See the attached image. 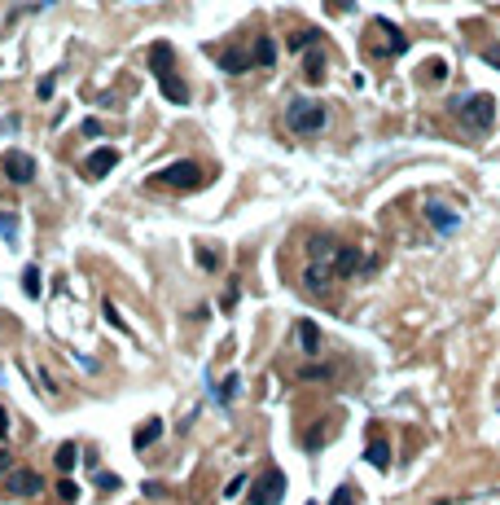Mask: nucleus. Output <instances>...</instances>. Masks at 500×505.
I'll return each mask as SVG.
<instances>
[{"instance_id":"obj_1","label":"nucleus","mask_w":500,"mask_h":505,"mask_svg":"<svg viewBox=\"0 0 500 505\" xmlns=\"http://www.w3.org/2000/svg\"><path fill=\"white\" fill-rule=\"evenodd\" d=\"M149 71H154V79H158V88H162L167 102H172V106H189V84L180 79V71H176V48L167 44V40L149 44Z\"/></svg>"},{"instance_id":"obj_2","label":"nucleus","mask_w":500,"mask_h":505,"mask_svg":"<svg viewBox=\"0 0 500 505\" xmlns=\"http://www.w3.org/2000/svg\"><path fill=\"white\" fill-rule=\"evenodd\" d=\"M211 181V172L202 167V162H193V158H180V162H167L162 172L149 176V185H158V189H176V193H189V189H202Z\"/></svg>"},{"instance_id":"obj_3","label":"nucleus","mask_w":500,"mask_h":505,"mask_svg":"<svg viewBox=\"0 0 500 505\" xmlns=\"http://www.w3.org/2000/svg\"><path fill=\"white\" fill-rule=\"evenodd\" d=\"M286 123H290L294 137H316V132H325L329 110L321 102H312V97H294V102L286 106Z\"/></svg>"},{"instance_id":"obj_4","label":"nucleus","mask_w":500,"mask_h":505,"mask_svg":"<svg viewBox=\"0 0 500 505\" xmlns=\"http://www.w3.org/2000/svg\"><path fill=\"white\" fill-rule=\"evenodd\" d=\"M452 106H457V115H461V123L470 127V132H487L496 123V97L492 92H470V97H461Z\"/></svg>"},{"instance_id":"obj_5","label":"nucleus","mask_w":500,"mask_h":505,"mask_svg":"<svg viewBox=\"0 0 500 505\" xmlns=\"http://www.w3.org/2000/svg\"><path fill=\"white\" fill-rule=\"evenodd\" d=\"M364 48H369L373 57H399V53L408 48V36H404L395 22L373 18V22H369V36H364Z\"/></svg>"},{"instance_id":"obj_6","label":"nucleus","mask_w":500,"mask_h":505,"mask_svg":"<svg viewBox=\"0 0 500 505\" xmlns=\"http://www.w3.org/2000/svg\"><path fill=\"white\" fill-rule=\"evenodd\" d=\"M281 497H286V475L272 466V470H263L259 483L250 487V505H281Z\"/></svg>"},{"instance_id":"obj_7","label":"nucleus","mask_w":500,"mask_h":505,"mask_svg":"<svg viewBox=\"0 0 500 505\" xmlns=\"http://www.w3.org/2000/svg\"><path fill=\"white\" fill-rule=\"evenodd\" d=\"M0 176H5L9 185H31L36 181V158L22 154V150H9L5 158H0Z\"/></svg>"},{"instance_id":"obj_8","label":"nucleus","mask_w":500,"mask_h":505,"mask_svg":"<svg viewBox=\"0 0 500 505\" xmlns=\"http://www.w3.org/2000/svg\"><path fill=\"white\" fill-rule=\"evenodd\" d=\"M114 162H119V150L102 145V150H92L88 158H83V176H88V181H102V176L114 172Z\"/></svg>"},{"instance_id":"obj_9","label":"nucleus","mask_w":500,"mask_h":505,"mask_svg":"<svg viewBox=\"0 0 500 505\" xmlns=\"http://www.w3.org/2000/svg\"><path fill=\"white\" fill-rule=\"evenodd\" d=\"M5 487H9V492H18V497H36L40 487H44V479L36 475V470H27V466H13Z\"/></svg>"},{"instance_id":"obj_10","label":"nucleus","mask_w":500,"mask_h":505,"mask_svg":"<svg viewBox=\"0 0 500 505\" xmlns=\"http://www.w3.org/2000/svg\"><path fill=\"white\" fill-rule=\"evenodd\" d=\"M426 220L435 224V233H443V237L461 229V216H457V211H447L443 202H426Z\"/></svg>"},{"instance_id":"obj_11","label":"nucleus","mask_w":500,"mask_h":505,"mask_svg":"<svg viewBox=\"0 0 500 505\" xmlns=\"http://www.w3.org/2000/svg\"><path fill=\"white\" fill-rule=\"evenodd\" d=\"M329 282H333L329 264H307V272H303V290H307V295L325 299V295H329Z\"/></svg>"},{"instance_id":"obj_12","label":"nucleus","mask_w":500,"mask_h":505,"mask_svg":"<svg viewBox=\"0 0 500 505\" xmlns=\"http://www.w3.org/2000/svg\"><path fill=\"white\" fill-rule=\"evenodd\" d=\"M329 272H333V277H356V272H360V251H356V247H338V251H333V259H329Z\"/></svg>"},{"instance_id":"obj_13","label":"nucleus","mask_w":500,"mask_h":505,"mask_svg":"<svg viewBox=\"0 0 500 505\" xmlns=\"http://www.w3.org/2000/svg\"><path fill=\"white\" fill-rule=\"evenodd\" d=\"M294 338H298V347H303L307 356H316L321 352V330H316V321H294Z\"/></svg>"},{"instance_id":"obj_14","label":"nucleus","mask_w":500,"mask_h":505,"mask_svg":"<svg viewBox=\"0 0 500 505\" xmlns=\"http://www.w3.org/2000/svg\"><path fill=\"white\" fill-rule=\"evenodd\" d=\"M158 435H162V417H145L141 427H137V435H132V448H137V452H145V448L154 444Z\"/></svg>"},{"instance_id":"obj_15","label":"nucleus","mask_w":500,"mask_h":505,"mask_svg":"<svg viewBox=\"0 0 500 505\" xmlns=\"http://www.w3.org/2000/svg\"><path fill=\"white\" fill-rule=\"evenodd\" d=\"M220 67H224L228 75H246L255 62H250V53H242V48H224V53H220Z\"/></svg>"},{"instance_id":"obj_16","label":"nucleus","mask_w":500,"mask_h":505,"mask_svg":"<svg viewBox=\"0 0 500 505\" xmlns=\"http://www.w3.org/2000/svg\"><path fill=\"white\" fill-rule=\"evenodd\" d=\"M364 462L377 466V470H387V466H391V448H387V439H382V435L369 439V448H364Z\"/></svg>"},{"instance_id":"obj_17","label":"nucleus","mask_w":500,"mask_h":505,"mask_svg":"<svg viewBox=\"0 0 500 505\" xmlns=\"http://www.w3.org/2000/svg\"><path fill=\"white\" fill-rule=\"evenodd\" d=\"M333 435V417H321V422H316V427L303 435V444H307V452H316V448H321L325 444V439Z\"/></svg>"},{"instance_id":"obj_18","label":"nucleus","mask_w":500,"mask_h":505,"mask_svg":"<svg viewBox=\"0 0 500 505\" xmlns=\"http://www.w3.org/2000/svg\"><path fill=\"white\" fill-rule=\"evenodd\" d=\"M250 62H255V67H272V62H277V44L268 36H259L255 48H250Z\"/></svg>"},{"instance_id":"obj_19","label":"nucleus","mask_w":500,"mask_h":505,"mask_svg":"<svg viewBox=\"0 0 500 505\" xmlns=\"http://www.w3.org/2000/svg\"><path fill=\"white\" fill-rule=\"evenodd\" d=\"M312 44H321V31H316V27H303V31H294V36H290L294 53H303V48H312Z\"/></svg>"},{"instance_id":"obj_20","label":"nucleus","mask_w":500,"mask_h":505,"mask_svg":"<svg viewBox=\"0 0 500 505\" xmlns=\"http://www.w3.org/2000/svg\"><path fill=\"white\" fill-rule=\"evenodd\" d=\"M22 295H27V299H40V268H36V264L22 268Z\"/></svg>"},{"instance_id":"obj_21","label":"nucleus","mask_w":500,"mask_h":505,"mask_svg":"<svg viewBox=\"0 0 500 505\" xmlns=\"http://www.w3.org/2000/svg\"><path fill=\"white\" fill-rule=\"evenodd\" d=\"M303 75H307V84H321V79H325V57L321 53L303 57Z\"/></svg>"},{"instance_id":"obj_22","label":"nucleus","mask_w":500,"mask_h":505,"mask_svg":"<svg viewBox=\"0 0 500 505\" xmlns=\"http://www.w3.org/2000/svg\"><path fill=\"white\" fill-rule=\"evenodd\" d=\"M53 462H57V470H62V475H71V470H75V462H79V448H75V444H62Z\"/></svg>"},{"instance_id":"obj_23","label":"nucleus","mask_w":500,"mask_h":505,"mask_svg":"<svg viewBox=\"0 0 500 505\" xmlns=\"http://www.w3.org/2000/svg\"><path fill=\"white\" fill-rule=\"evenodd\" d=\"M75 501H79V483L62 475V483H57V505H75Z\"/></svg>"},{"instance_id":"obj_24","label":"nucleus","mask_w":500,"mask_h":505,"mask_svg":"<svg viewBox=\"0 0 500 505\" xmlns=\"http://www.w3.org/2000/svg\"><path fill=\"white\" fill-rule=\"evenodd\" d=\"M237 387H242V378L237 373H228V378L215 387V396H220V404H232V396H237Z\"/></svg>"},{"instance_id":"obj_25","label":"nucleus","mask_w":500,"mask_h":505,"mask_svg":"<svg viewBox=\"0 0 500 505\" xmlns=\"http://www.w3.org/2000/svg\"><path fill=\"white\" fill-rule=\"evenodd\" d=\"M92 483L102 487V492H114V487H123V479H119V475H110V470H97V475H92Z\"/></svg>"},{"instance_id":"obj_26","label":"nucleus","mask_w":500,"mask_h":505,"mask_svg":"<svg viewBox=\"0 0 500 505\" xmlns=\"http://www.w3.org/2000/svg\"><path fill=\"white\" fill-rule=\"evenodd\" d=\"M443 75H447V62H443V57H430V62H426V79H430V84H439Z\"/></svg>"},{"instance_id":"obj_27","label":"nucleus","mask_w":500,"mask_h":505,"mask_svg":"<svg viewBox=\"0 0 500 505\" xmlns=\"http://www.w3.org/2000/svg\"><path fill=\"white\" fill-rule=\"evenodd\" d=\"M329 505H356V487H352V483H342L338 492L329 497Z\"/></svg>"},{"instance_id":"obj_28","label":"nucleus","mask_w":500,"mask_h":505,"mask_svg":"<svg viewBox=\"0 0 500 505\" xmlns=\"http://www.w3.org/2000/svg\"><path fill=\"white\" fill-rule=\"evenodd\" d=\"M0 233H5V242H18V220L5 216V211H0Z\"/></svg>"},{"instance_id":"obj_29","label":"nucleus","mask_w":500,"mask_h":505,"mask_svg":"<svg viewBox=\"0 0 500 505\" xmlns=\"http://www.w3.org/2000/svg\"><path fill=\"white\" fill-rule=\"evenodd\" d=\"M197 264L202 268H220V255H215L211 247H197Z\"/></svg>"},{"instance_id":"obj_30","label":"nucleus","mask_w":500,"mask_h":505,"mask_svg":"<svg viewBox=\"0 0 500 505\" xmlns=\"http://www.w3.org/2000/svg\"><path fill=\"white\" fill-rule=\"evenodd\" d=\"M53 88H57V79L48 75V79H40V84H36V97H40V102H48V97H53Z\"/></svg>"},{"instance_id":"obj_31","label":"nucleus","mask_w":500,"mask_h":505,"mask_svg":"<svg viewBox=\"0 0 500 505\" xmlns=\"http://www.w3.org/2000/svg\"><path fill=\"white\" fill-rule=\"evenodd\" d=\"M325 9H329V13H352L356 0H325Z\"/></svg>"},{"instance_id":"obj_32","label":"nucleus","mask_w":500,"mask_h":505,"mask_svg":"<svg viewBox=\"0 0 500 505\" xmlns=\"http://www.w3.org/2000/svg\"><path fill=\"white\" fill-rule=\"evenodd\" d=\"M478 53H482V57H487V62H492V67L500 71V44H482V48H478Z\"/></svg>"},{"instance_id":"obj_33","label":"nucleus","mask_w":500,"mask_h":505,"mask_svg":"<svg viewBox=\"0 0 500 505\" xmlns=\"http://www.w3.org/2000/svg\"><path fill=\"white\" fill-rule=\"evenodd\" d=\"M242 487H246V475H237V479H228V487H224V497L232 501V497H242Z\"/></svg>"},{"instance_id":"obj_34","label":"nucleus","mask_w":500,"mask_h":505,"mask_svg":"<svg viewBox=\"0 0 500 505\" xmlns=\"http://www.w3.org/2000/svg\"><path fill=\"white\" fill-rule=\"evenodd\" d=\"M106 321H110V325H119V330H123V321H119V307H114L110 299H106Z\"/></svg>"},{"instance_id":"obj_35","label":"nucleus","mask_w":500,"mask_h":505,"mask_svg":"<svg viewBox=\"0 0 500 505\" xmlns=\"http://www.w3.org/2000/svg\"><path fill=\"white\" fill-rule=\"evenodd\" d=\"M79 132H83V137H102V123H97V119H88V123L79 127Z\"/></svg>"},{"instance_id":"obj_36","label":"nucleus","mask_w":500,"mask_h":505,"mask_svg":"<svg viewBox=\"0 0 500 505\" xmlns=\"http://www.w3.org/2000/svg\"><path fill=\"white\" fill-rule=\"evenodd\" d=\"M9 470H13V452L0 448V475H9Z\"/></svg>"},{"instance_id":"obj_37","label":"nucleus","mask_w":500,"mask_h":505,"mask_svg":"<svg viewBox=\"0 0 500 505\" xmlns=\"http://www.w3.org/2000/svg\"><path fill=\"white\" fill-rule=\"evenodd\" d=\"M5 435H9V413L0 409V439H5Z\"/></svg>"},{"instance_id":"obj_38","label":"nucleus","mask_w":500,"mask_h":505,"mask_svg":"<svg viewBox=\"0 0 500 505\" xmlns=\"http://www.w3.org/2000/svg\"><path fill=\"white\" fill-rule=\"evenodd\" d=\"M307 505H316V501H307Z\"/></svg>"}]
</instances>
